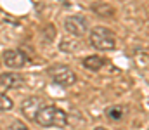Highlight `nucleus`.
<instances>
[{
	"label": "nucleus",
	"mask_w": 149,
	"mask_h": 130,
	"mask_svg": "<svg viewBox=\"0 0 149 130\" xmlns=\"http://www.w3.org/2000/svg\"><path fill=\"white\" fill-rule=\"evenodd\" d=\"M35 123H38L40 127H57V129H64L68 125V115L57 108V106H43L38 113Z\"/></svg>",
	"instance_id": "obj_1"
},
{
	"label": "nucleus",
	"mask_w": 149,
	"mask_h": 130,
	"mask_svg": "<svg viewBox=\"0 0 149 130\" xmlns=\"http://www.w3.org/2000/svg\"><path fill=\"white\" fill-rule=\"evenodd\" d=\"M90 43L97 50H113L116 47V35L106 26H95L90 31Z\"/></svg>",
	"instance_id": "obj_2"
},
{
	"label": "nucleus",
	"mask_w": 149,
	"mask_h": 130,
	"mask_svg": "<svg viewBox=\"0 0 149 130\" xmlns=\"http://www.w3.org/2000/svg\"><path fill=\"white\" fill-rule=\"evenodd\" d=\"M49 75L56 85L61 87H71L76 82V73L73 70H70L68 66H63V64H56V66L49 68Z\"/></svg>",
	"instance_id": "obj_3"
},
{
	"label": "nucleus",
	"mask_w": 149,
	"mask_h": 130,
	"mask_svg": "<svg viewBox=\"0 0 149 130\" xmlns=\"http://www.w3.org/2000/svg\"><path fill=\"white\" fill-rule=\"evenodd\" d=\"M64 28L74 37H81L88 30V21L81 14H74V16H70L64 19Z\"/></svg>",
	"instance_id": "obj_4"
},
{
	"label": "nucleus",
	"mask_w": 149,
	"mask_h": 130,
	"mask_svg": "<svg viewBox=\"0 0 149 130\" xmlns=\"http://www.w3.org/2000/svg\"><path fill=\"white\" fill-rule=\"evenodd\" d=\"M28 63H30V57L19 49H10V50L3 52V64L12 70H19V68L26 66Z\"/></svg>",
	"instance_id": "obj_5"
},
{
	"label": "nucleus",
	"mask_w": 149,
	"mask_h": 130,
	"mask_svg": "<svg viewBox=\"0 0 149 130\" xmlns=\"http://www.w3.org/2000/svg\"><path fill=\"white\" fill-rule=\"evenodd\" d=\"M43 106H45V102H43L42 97H28V99L23 101L21 111H23V115H24L28 120L35 122L37 116H38V113H40V109H42Z\"/></svg>",
	"instance_id": "obj_6"
},
{
	"label": "nucleus",
	"mask_w": 149,
	"mask_h": 130,
	"mask_svg": "<svg viewBox=\"0 0 149 130\" xmlns=\"http://www.w3.org/2000/svg\"><path fill=\"white\" fill-rule=\"evenodd\" d=\"M23 83H24V80L19 73L7 71V73L0 75V87H3V88H19V87H23Z\"/></svg>",
	"instance_id": "obj_7"
},
{
	"label": "nucleus",
	"mask_w": 149,
	"mask_h": 130,
	"mask_svg": "<svg viewBox=\"0 0 149 130\" xmlns=\"http://www.w3.org/2000/svg\"><path fill=\"white\" fill-rule=\"evenodd\" d=\"M104 59L101 56H88L83 59V66L88 70V71H101L102 66H104Z\"/></svg>",
	"instance_id": "obj_8"
},
{
	"label": "nucleus",
	"mask_w": 149,
	"mask_h": 130,
	"mask_svg": "<svg viewBox=\"0 0 149 130\" xmlns=\"http://www.w3.org/2000/svg\"><path fill=\"white\" fill-rule=\"evenodd\" d=\"M92 10L97 16H102V17H111V16H114V7L109 5V3H104V2H94L92 3Z\"/></svg>",
	"instance_id": "obj_9"
},
{
	"label": "nucleus",
	"mask_w": 149,
	"mask_h": 130,
	"mask_svg": "<svg viewBox=\"0 0 149 130\" xmlns=\"http://www.w3.org/2000/svg\"><path fill=\"white\" fill-rule=\"evenodd\" d=\"M12 108H14V101L9 95L0 92V111H10Z\"/></svg>",
	"instance_id": "obj_10"
},
{
	"label": "nucleus",
	"mask_w": 149,
	"mask_h": 130,
	"mask_svg": "<svg viewBox=\"0 0 149 130\" xmlns=\"http://www.w3.org/2000/svg\"><path fill=\"white\" fill-rule=\"evenodd\" d=\"M7 130H28V127H26V123H24V122L12 120V123L9 125V129H7Z\"/></svg>",
	"instance_id": "obj_11"
},
{
	"label": "nucleus",
	"mask_w": 149,
	"mask_h": 130,
	"mask_svg": "<svg viewBox=\"0 0 149 130\" xmlns=\"http://www.w3.org/2000/svg\"><path fill=\"white\" fill-rule=\"evenodd\" d=\"M109 116H111L113 120H120V118H121V109L111 108V109H109Z\"/></svg>",
	"instance_id": "obj_12"
},
{
	"label": "nucleus",
	"mask_w": 149,
	"mask_h": 130,
	"mask_svg": "<svg viewBox=\"0 0 149 130\" xmlns=\"http://www.w3.org/2000/svg\"><path fill=\"white\" fill-rule=\"evenodd\" d=\"M94 130H106L104 127H97V129H94Z\"/></svg>",
	"instance_id": "obj_13"
}]
</instances>
